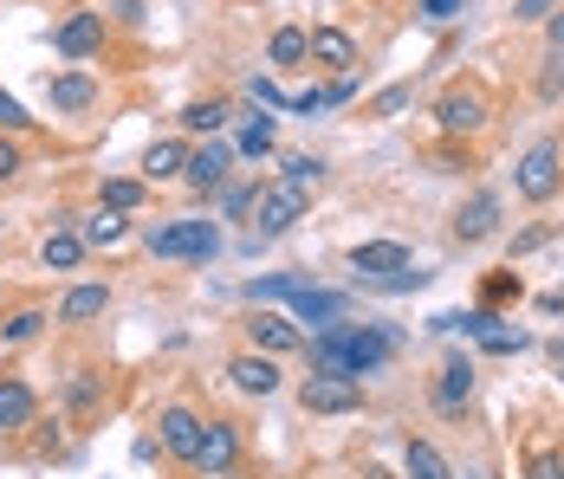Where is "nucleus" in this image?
<instances>
[{
  "label": "nucleus",
  "instance_id": "f257e3e1",
  "mask_svg": "<svg viewBox=\"0 0 564 479\" xmlns=\"http://www.w3.org/2000/svg\"><path fill=\"white\" fill-rule=\"evenodd\" d=\"M395 357V330L383 324H332V330H318L312 337V370L318 375H350V382H364V375L390 370Z\"/></svg>",
  "mask_w": 564,
  "mask_h": 479
},
{
  "label": "nucleus",
  "instance_id": "f03ea898",
  "mask_svg": "<svg viewBox=\"0 0 564 479\" xmlns=\"http://www.w3.org/2000/svg\"><path fill=\"white\" fill-rule=\"evenodd\" d=\"M143 247L156 260H215L221 253V233H215V220H163V227L143 233Z\"/></svg>",
  "mask_w": 564,
  "mask_h": 479
},
{
  "label": "nucleus",
  "instance_id": "7ed1b4c3",
  "mask_svg": "<svg viewBox=\"0 0 564 479\" xmlns=\"http://www.w3.org/2000/svg\"><path fill=\"white\" fill-rule=\"evenodd\" d=\"M299 402H305V415H357L364 409V382H350V375H305Z\"/></svg>",
  "mask_w": 564,
  "mask_h": 479
},
{
  "label": "nucleus",
  "instance_id": "20e7f679",
  "mask_svg": "<svg viewBox=\"0 0 564 479\" xmlns=\"http://www.w3.org/2000/svg\"><path fill=\"white\" fill-rule=\"evenodd\" d=\"M558 143H532V150H525V156H519V168H512V182H519V195H525V202H552V195H558Z\"/></svg>",
  "mask_w": 564,
  "mask_h": 479
},
{
  "label": "nucleus",
  "instance_id": "39448f33",
  "mask_svg": "<svg viewBox=\"0 0 564 479\" xmlns=\"http://www.w3.org/2000/svg\"><path fill=\"white\" fill-rule=\"evenodd\" d=\"M350 272L364 285H390L395 272H409V247L402 240H364V247H350Z\"/></svg>",
  "mask_w": 564,
  "mask_h": 479
},
{
  "label": "nucleus",
  "instance_id": "423d86ee",
  "mask_svg": "<svg viewBox=\"0 0 564 479\" xmlns=\"http://www.w3.org/2000/svg\"><path fill=\"white\" fill-rule=\"evenodd\" d=\"M202 415H195V409H163V415H156V447H163V454H170V460H188V467H195V454H202Z\"/></svg>",
  "mask_w": 564,
  "mask_h": 479
},
{
  "label": "nucleus",
  "instance_id": "0eeeda50",
  "mask_svg": "<svg viewBox=\"0 0 564 479\" xmlns=\"http://www.w3.org/2000/svg\"><path fill=\"white\" fill-rule=\"evenodd\" d=\"M435 123L448 137H474V130H487V98L474 85H454V91H442V105H435Z\"/></svg>",
  "mask_w": 564,
  "mask_h": 479
},
{
  "label": "nucleus",
  "instance_id": "6e6552de",
  "mask_svg": "<svg viewBox=\"0 0 564 479\" xmlns=\"http://www.w3.org/2000/svg\"><path fill=\"white\" fill-rule=\"evenodd\" d=\"M53 46L65 58H91L98 46H105V13H91V7H78V13H65L53 33Z\"/></svg>",
  "mask_w": 564,
  "mask_h": 479
},
{
  "label": "nucleus",
  "instance_id": "1a4fd4ad",
  "mask_svg": "<svg viewBox=\"0 0 564 479\" xmlns=\"http://www.w3.org/2000/svg\"><path fill=\"white\" fill-rule=\"evenodd\" d=\"M285 305H292V324H318V330H332V324L350 318V298L344 292H318V285H299Z\"/></svg>",
  "mask_w": 564,
  "mask_h": 479
},
{
  "label": "nucleus",
  "instance_id": "9d476101",
  "mask_svg": "<svg viewBox=\"0 0 564 479\" xmlns=\"http://www.w3.org/2000/svg\"><path fill=\"white\" fill-rule=\"evenodd\" d=\"M234 460H240V427H234V422H208V427H202V454H195V473L221 479V473H234Z\"/></svg>",
  "mask_w": 564,
  "mask_h": 479
},
{
  "label": "nucleus",
  "instance_id": "9b49d317",
  "mask_svg": "<svg viewBox=\"0 0 564 479\" xmlns=\"http://www.w3.org/2000/svg\"><path fill=\"white\" fill-rule=\"evenodd\" d=\"M253 208H260V233L273 240V233H292V227L305 220V195H299V188H285V182H273V188H260V202H253Z\"/></svg>",
  "mask_w": 564,
  "mask_h": 479
},
{
  "label": "nucleus",
  "instance_id": "f8f14e48",
  "mask_svg": "<svg viewBox=\"0 0 564 479\" xmlns=\"http://www.w3.org/2000/svg\"><path fill=\"white\" fill-rule=\"evenodd\" d=\"M435 415H460L467 402H474V357H448L442 375H435Z\"/></svg>",
  "mask_w": 564,
  "mask_h": 479
},
{
  "label": "nucleus",
  "instance_id": "ddd939ff",
  "mask_svg": "<svg viewBox=\"0 0 564 479\" xmlns=\"http://www.w3.org/2000/svg\"><path fill=\"white\" fill-rule=\"evenodd\" d=\"M247 337H253V350H267V357H285V350L305 344V330L285 318V312H253V318H247Z\"/></svg>",
  "mask_w": 564,
  "mask_h": 479
},
{
  "label": "nucleus",
  "instance_id": "4468645a",
  "mask_svg": "<svg viewBox=\"0 0 564 479\" xmlns=\"http://www.w3.org/2000/svg\"><path fill=\"white\" fill-rule=\"evenodd\" d=\"M227 382H234L240 395H273V389H280V363H273V357H260V350H247V357H234V363H227Z\"/></svg>",
  "mask_w": 564,
  "mask_h": 479
},
{
  "label": "nucleus",
  "instance_id": "2eb2a0df",
  "mask_svg": "<svg viewBox=\"0 0 564 479\" xmlns=\"http://www.w3.org/2000/svg\"><path fill=\"white\" fill-rule=\"evenodd\" d=\"M227 162H234V150H227V143H208V150H188V168H182V182H188L195 195H208V188H221Z\"/></svg>",
  "mask_w": 564,
  "mask_h": 479
},
{
  "label": "nucleus",
  "instance_id": "dca6fc26",
  "mask_svg": "<svg viewBox=\"0 0 564 479\" xmlns=\"http://www.w3.org/2000/svg\"><path fill=\"white\" fill-rule=\"evenodd\" d=\"M40 415V395L20 382V375H0V434H13V427H26Z\"/></svg>",
  "mask_w": 564,
  "mask_h": 479
},
{
  "label": "nucleus",
  "instance_id": "f3484780",
  "mask_svg": "<svg viewBox=\"0 0 564 479\" xmlns=\"http://www.w3.org/2000/svg\"><path fill=\"white\" fill-rule=\"evenodd\" d=\"M494 227H500V195H487V188L474 202H460V214H454V233L460 240H487Z\"/></svg>",
  "mask_w": 564,
  "mask_h": 479
},
{
  "label": "nucleus",
  "instance_id": "a211bd4d",
  "mask_svg": "<svg viewBox=\"0 0 564 479\" xmlns=\"http://www.w3.org/2000/svg\"><path fill=\"white\" fill-rule=\"evenodd\" d=\"M105 305H111V285H72L58 298V324H91L105 318Z\"/></svg>",
  "mask_w": 564,
  "mask_h": 479
},
{
  "label": "nucleus",
  "instance_id": "6ab92c4d",
  "mask_svg": "<svg viewBox=\"0 0 564 479\" xmlns=\"http://www.w3.org/2000/svg\"><path fill=\"white\" fill-rule=\"evenodd\" d=\"M312 65L350 72V65H357V40H350L344 26H318V33H312Z\"/></svg>",
  "mask_w": 564,
  "mask_h": 479
},
{
  "label": "nucleus",
  "instance_id": "aec40b11",
  "mask_svg": "<svg viewBox=\"0 0 564 479\" xmlns=\"http://www.w3.org/2000/svg\"><path fill=\"white\" fill-rule=\"evenodd\" d=\"M402 473L409 479H454V467L435 440H409V447H402Z\"/></svg>",
  "mask_w": 564,
  "mask_h": 479
},
{
  "label": "nucleus",
  "instance_id": "412c9836",
  "mask_svg": "<svg viewBox=\"0 0 564 479\" xmlns=\"http://www.w3.org/2000/svg\"><path fill=\"white\" fill-rule=\"evenodd\" d=\"M46 91H53V110H91L98 105V78H85V72H58Z\"/></svg>",
  "mask_w": 564,
  "mask_h": 479
},
{
  "label": "nucleus",
  "instance_id": "4be33fe9",
  "mask_svg": "<svg viewBox=\"0 0 564 479\" xmlns=\"http://www.w3.org/2000/svg\"><path fill=\"white\" fill-rule=\"evenodd\" d=\"M182 168H188V143H182V137L150 143V156H143V175H150V182H175Z\"/></svg>",
  "mask_w": 564,
  "mask_h": 479
},
{
  "label": "nucleus",
  "instance_id": "5701e85b",
  "mask_svg": "<svg viewBox=\"0 0 564 479\" xmlns=\"http://www.w3.org/2000/svg\"><path fill=\"white\" fill-rule=\"evenodd\" d=\"M227 117H234V110H227V98H195V105L182 110V130H195V137H215Z\"/></svg>",
  "mask_w": 564,
  "mask_h": 479
},
{
  "label": "nucleus",
  "instance_id": "b1692460",
  "mask_svg": "<svg viewBox=\"0 0 564 479\" xmlns=\"http://www.w3.org/2000/svg\"><path fill=\"white\" fill-rule=\"evenodd\" d=\"M40 260H46L53 272H78V260H85V240L58 227V233H46V247H40Z\"/></svg>",
  "mask_w": 564,
  "mask_h": 479
},
{
  "label": "nucleus",
  "instance_id": "393cba45",
  "mask_svg": "<svg viewBox=\"0 0 564 479\" xmlns=\"http://www.w3.org/2000/svg\"><path fill=\"white\" fill-rule=\"evenodd\" d=\"M123 233H130V220H123V214H111V208H98L85 227H78V240H85V247H117Z\"/></svg>",
  "mask_w": 564,
  "mask_h": 479
},
{
  "label": "nucleus",
  "instance_id": "a878e982",
  "mask_svg": "<svg viewBox=\"0 0 564 479\" xmlns=\"http://www.w3.org/2000/svg\"><path fill=\"white\" fill-rule=\"evenodd\" d=\"M267 58H273V65H299V58H312V33H305V26H280L273 46H267Z\"/></svg>",
  "mask_w": 564,
  "mask_h": 479
},
{
  "label": "nucleus",
  "instance_id": "bb28decb",
  "mask_svg": "<svg viewBox=\"0 0 564 479\" xmlns=\"http://www.w3.org/2000/svg\"><path fill=\"white\" fill-rule=\"evenodd\" d=\"M273 137H280L273 117H247L240 123V156H273Z\"/></svg>",
  "mask_w": 564,
  "mask_h": 479
},
{
  "label": "nucleus",
  "instance_id": "cd10ccee",
  "mask_svg": "<svg viewBox=\"0 0 564 479\" xmlns=\"http://www.w3.org/2000/svg\"><path fill=\"white\" fill-rule=\"evenodd\" d=\"M318 175H325V162H318V156H285V168H280V182H285V188H299V195H312V188H318Z\"/></svg>",
  "mask_w": 564,
  "mask_h": 479
},
{
  "label": "nucleus",
  "instance_id": "c85d7f7f",
  "mask_svg": "<svg viewBox=\"0 0 564 479\" xmlns=\"http://www.w3.org/2000/svg\"><path fill=\"white\" fill-rule=\"evenodd\" d=\"M46 312H40V305H26V312H13V318L0 324V337H7V344H33V337H40V330H46Z\"/></svg>",
  "mask_w": 564,
  "mask_h": 479
},
{
  "label": "nucleus",
  "instance_id": "c756f323",
  "mask_svg": "<svg viewBox=\"0 0 564 479\" xmlns=\"http://www.w3.org/2000/svg\"><path fill=\"white\" fill-rule=\"evenodd\" d=\"M105 208H111V214L143 208V182H130V175H117V182H105Z\"/></svg>",
  "mask_w": 564,
  "mask_h": 479
},
{
  "label": "nucleus",
  "instance_id": "7c9ffc66",
  "mask_svg": "<svg viewBox=\"0 0 564 479\" xmlns=\"http://www.w3.org/2000/svg\"><path fill=\"white\" fill-rule=\"evenodd\" d=\"M299 285H305V279H292V272H273V279H253V285H247V298H253V305H260V298H292Z\"/></svg>",
  "mask_w": 564,
  "mask_h": 479
},
{
  "label": "nucleus",
  "instance_id": "2f4dec72",
  "mask_svg": "<svg viewBox=\"0 0 564 479\" xmlns=\"http://www.w3.org/2000/svg\"><path fill=\"white\" fill-rule=\"evenodd\" d=\"M480 350H494V357H512V350H525V330H500V318L480 330Z\"/></svg>",
  "mask_w": 564,
  "mask_h": 479
},
{
  "label": "nucleus",
  "instance_id": "473e14b6",
  "mask_svg": "<svg viewBox=\"0 0 564 479\" xmlns=\"http://www.w3.org/2000/svg\"><path fill=\"white\" fill-rule=\"evenodd\" d=\"M519 292H525V285H519V272H494V279L480 285V298H487V312H494V305H507V298H519Z\"/></svg>",
  "mask_w": 564,
  "mask_h": 479
},
{
  "label": "nucleus",
  "instance_id": "72a5a7b5",
  "mask_svg": "<svg viewBox=\"0 0 564 479\" xmlns=\"http://www.w3.org/2000/svg\"><path fill=\"white\" fill-rule=\"evenodd\" d=\"M98 389H105V382H98L91 370H78L72 382H65V395H72V409H98Z\"/></svg>",
  "mask_w": 564,
  "mask_h": 479
},
{
  "label": "nucleus",
  "instance_id": "f704fd0d",
  "mask_svg": "<svg viewBox=\"0 0 564 479\" xmlns=\"http://www.w3.org/2000/svg\"><path fill=\"white\" fill-rule=\"evenodd\" d=\"M13 130H33V117H26V105L13 91H0V137H13Z\"/></svg>",
  "mask_w": 564,
  "mask_h": 479
},
{
  "label": "nucleus",
  "instance_id": "c9c22d12",
  "mask_svg": "<svg viewBox=\"0 0 564 479\" xmlns=\"http://www.w3.org/2000/svg\"><path fill=\"white\" fill-rule=\"evenodd\" d=\"M525 479H564V454L552 447V454H532L525 460Z\"/></svg>",
  "mask_w": 564,
  "mask_h": 479
},
{
  "label": "nucleus",
  "instance_id": "e433bc0d",
  "mask_svg": "<svg viewBox=\"0 0 564 479\" xmlns=\"http://www.w3.org/2000/svg\"><path fill=\"white\" fill-rule=\"evenodd\" d=\"M253 202H260V188H253V182H240V188H227V214H247Z\"/></svg>",
  "mask_w": 564,
  "mask_h": 479
},
{
  "label": "nucleus",
  "instance_id": "4c0bfd02",
  "mask_svg": "<svg viewBox=\"0 0 564 479\" xmlns=\"http://www.w3.org/2000/svg\"><path fill=\"white\" fill-rule=\"evenodd\" d=\"M13 175H20V143L0 137V182H13Z\"/></svg>",
  "mask_w": 564,
  "mask_h": 479
},
{
  "label": "nucleus",
  "instance_id": "58836bf2",
  "mask_svg": "<svg viewBox=\"0 0 564 479\" xmlns=\"http://www.w3.org/2000/svg\"><path fill=\"white\" fill-rule=\"evenodd\" d=\"M350 98H357V78H350V72H344L338 85H325V110H332V105H350Z\"/></svg>",
  "mask_w": 564,
  "mask_h": 479
},
{
  "label": "nucleus",
  "instance_id": "ea45409f",
  "mask_svg": "<svg viewBox=\"0 0 564 479\" xmlns=\"http://www.w3.org/2000/svg\"><path fill=\"white\" fill-rule=\"evenodd\" d=\"M409 105V85H390L383 98H377V117H395V110Z\"/></svg>",
  "mask_w": 564,
  "mask_h": 479
},
{
  "label": "nucleus",
  "instance_id": "a19ab883",
  "mask_svg": "<svg viewBox=\"0 0 564 479\" xmlns=\"http://www.w3.org/2000/svg\"><path fill=\"white\" fill-rule=\"evenodd\" d=\"M253 105H273V110H285L280 85H273V78H253Z\"/></svg>",
  "mask_w": 564,
  "mask_h": 479
},
{
  "label": "nucleus",
  "instance_id": "79ce46f5",
  "mask_svg": "<svg viewBox=\"0 0 564 479\" xmlns=\"http://www.w3.org/2000/svg\"><path fill=\"white\" fill-rule=\"evenodd\" d=\"M460 7H467V0H422V13H429V20H454Z\"/></svg>",
  "mask_w": 564,
  "mask_h": 479
},
{
  "label": "nucleus",
  "instance_id": "37998d69",
  "mask_svg": "<svg viewBox=\"0 0 564 479\" xmlns=\"http://www.w3.org/2000/svg\"><path fill=\"white\" fill-rule=\"evenodd\" d=\"M558 0H519V20H552Z\"/></svg>",
  "mask_w": 564,
  "mask_h": 479
},
{
  "label": "nucleus",
  "instance_id": "c03bdc74",
  "mask_svg": "<svg viewBox=\"0 0 564 479\" xmlns=\"http://www.w3.org/2000/svg\"><path fill=\"white\" fill-rule=\"evenodd\" d=\"M552 46L564 53V13H552Z\"/></svg>",
  "mask_w": 564,
  "mask_h": 479
}]
</instances>
